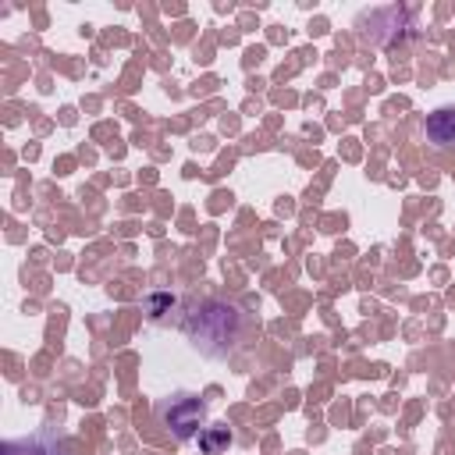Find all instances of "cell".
Segmentation results:
<instances>
[{
	"label": "cell",
	"mask_w": 455,
	"mask_h": 455,
	"mask_svg": "<svg viewBox=\"0 0 455 455\" xmlns=\"http://www.w3.org/2000/svg\"><path fill=\"white\" fill-rule=\"evenodd\" d=\"M228 441H231V434H228L224 427H210V430H203V434H199V444H203L210 455H213L217 448H224Z\"/></svg>",
	"instance_id": "cell-5"
},
{
	"label": "cell",
	"mask_w": 455,
	"mask_h": 455,
	"mask_svg": "<svg viewBox=\"0 0 455 455\" xmlns=\"http://www.w3.org/2000/svg\"><path fill=\"white\" fill-rule=\"evenodd\" d=\"M156 416L160 423L171 430L174 441H192L206 430V405L196 398V395H171L156 405Z\"/></svg>",
	"instance_id": "cell-2"
},
{
	"label": "cell",
	"mask_w": 455,
	"mask_h": 455,
	"mask_svg": "<svg viewBox=\"0 0 455 455\" xmlns=\"http://www.w3.org/2000/svg\"><path fill=\"white\" fill-rule=\"evenodd\" d=\"M185 331L196 348H203L210 355H224L228 348H235V341L242 334V313L228 302H203L185 320Z\"/></svg>",
	"instance_id": "cell-1"
},
{
	"label": "cell",
	"mask_w": 455,
	"mask_h": 455,
	"mask_svg": "<svg viewBox=\"0 0 455 455\" xmlns=\"http://www.w3.org/2000/svg\"><path fill=\"white\" fill-rule=\"evenodd\" d=\"M423 135L434 149H455V103L430 110L423 121Z\"/></svg>",
	"instance_id": "cell-4"
},
{
	"label": "cell",
	"mask_w": 455,
	"mask_h": 455,
	"mask_svg": "<svg viewBox=\"0 0 455 455\" xmlns=\"http://www.w3.org/2000/svg\"><path fill=\"white\" fill-rule=\"evenodd\" d=\"M0 455H68V444H64L57 434L39 430V434H28V437L4 441Z\"/></svg>",
	"instance_id": "cell-3"
}]
</instances>
